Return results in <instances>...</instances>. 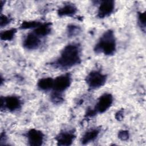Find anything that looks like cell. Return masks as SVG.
Segmentation results:
<instances>
[{"mask_svg":"<svg viewBox=\"0 0 146 146\" xmlns=\"http://www.w3.org/2000/svg\"><path fill=\"white\" fill-rule=\"evenodd\" d=\"M22 105V100L15 95H9L1 98V110L15 112L19 110Z\"/></svg>","mask_w":146,"mask_h":146,"instance_id":"obj_5","label":"cell"},{"mask_svg":"<svg viewBox=\"0 0 146 146\" xmlns=\"http://www.w3.org/2000/svg\"><path fill=\"white\" fill-rule=\"evenodd\" d=\"M137 23L142 31L145 32L146 27V14L145 11H139L137 13Z\"/></svg>","mask_w":146,"mask_h":146,"instance_id":"obj_17","label":"cell"},{"mask_svg":"<svg viewBox=\"0 0 146 146\" xmlns=\"http://www.w3.org/2000/svg\"><path fill=\"white\" fill-rule=\"evenodd\" d=\"M116 40L113 30L109 29L103 33L94 47L96 54L106 56L113 55L116 51Z\"/></svg>","mask_w":146,"mask_h":146,"instance_id":"obj_2","label":"cell"},{"mask_svg":"<svg viewBox=\"0 0 146 146\" xmlns=\"http://www.w3.org/2000/svg\"><path fill=\"white\" fill-rule=\"evenodd\" d=\"M51 31V23L50 22L41 23L37 27L34 29L33 32L39 37L47 36Z\"/></svg>","mask_w":146,"mask_h":146,"instance_id":"obj_14","label":"cell"},{"mask_svg":"<svg viewBox=\"0 0 146 146\" xmlns=\"http://www.w3.org/2000/svg\"><path fill=\"white\" fill-rule=\"evenodd\" d=\"M72 83V76L70 73L60 75L54 79L52 90L62 93L67 90Z\"/></svg>","mask_w":146,"mask_h":146,"instance_id":"obj_6","label":"cell"},{"mask_svg":"<svg viewBox=\"0 0 146 146\" xmlns=\"http://www.w3.org/2000/svg\"><path fill=\"white\" fill-rule=\"evenodd\" d=\"M117 136L122 141H127L129 137V133L127 130H121L118 132Z\"/></svg>","mask_w":146,"mask_h":146,"instance_id":"obj_21","label":"cell"},{"mask_svg":"<svg viewBox=\"0 0 146 146\" xmlns=\"http://www.w3.org/2000/svg\"><path fill=\"white\" fill-rule=\"evenodd\" d=\"M50 100L54 104L59 105L64 102V98L62 93L53 91L50 95Z\"/></svg>","mask_w":146,"mask_h":146,"instance_id":"obj_18","label":"cell"},{"mask_svg":"<svg viewBox=\"0 0 146 146\" xmlns=\"http://www.w3.org/2000/svg\"><path fill=\"white\" fill-rule=\"evenodd\" d=\"M81 49L78 43H70L61 51L59 56L51 64L59 69L71 68L81 62Z\"/></svg>","mask_w":146,"mask_h":146,"instance_id":"obj_1","label":"cell"},{"mask_svg":"<svg viewBox=\"0 0 146 146\" xmlns=\"http://www.w3.org/2000/svg\"><path fill=\"white\" fill-rule=\"evenodd\" d=\"M75 137V133L72 129L63 131L56 135L55 140L58 145L68 146L72 144Z\"/></svg>","mask_w":146,"mask_h":146,"instance_id":"obj_9","label":"cell"},{"mask_svg":"<svg viewBox=\"0 0 146 146\" xmlns=\"http://www.w3.org/2000/svg\"><path fill=\"white\" fill-rule=\"evenodd\" d=\"M81 31V28L75 24H70L66 29L67 35L68 37H74L78 35Z\"/></svg>","mask_w":146,"mask_h":146,"instance_id":"obj_16","label":"cell"},{"mask_svg":"<svg viewBox=\"0 0 146 146\" xmlns=\"http://www.w3.org/2000/svg\"><path fill=\"white\" fill-rule=\"evenodd\" d=\"M26 137L30 145L40 146L43 144L44 135L41 131L35 128H31L27 132Z\"/></svg>","mask_w":146,"mask_h":146,"instance_id":"obj_7","label":"cell"},{"mask_svg":"<svg viewBox=\"0 0 146 146\" xmlns=\"http://www.w3.org/2000/svg\"><path fill=\"white\" fill-rule=\"evenodd\" d=\"M78 9L73 3H66L59 7L57 11V14L60 17H73L77 13Z\"/></svg>","mask_w":146,"mask_h":146,"instance_id":"obj_11","label":"cell"},{"mask_svg":"<svg viewBox=\"0 0 146 146\" xmlns=\"http://www.w3.org/2000/svg\"><path fill=\"white\" fill-rule=\"evenodd\" d=\"M42 22L35 21H23L22 22L20 29H35L39 25H40Z\"/></svg>","mask_w":146,"mask_h":146,"instance_id":"obj_19","label":"cell"},{"mask_svg":"<svg viewBox=\"0 0 146 146\" xmlns=\"http://www.w3.org/2000/svg\"><path fill=\"white\" fill-rule=\"evenodd\" d=\"M54 79L51 77L42 78L37 82V87L39 90L43 91H48L52 90Z\"/></svg>","mask_w":146,"mask_h":146,"instance_id":"obj_13","label":"cell"},{"mask_svg":"<svg viewBox=\"0 0 146 146\" xmlns=\"http://www.w3.org/2000/svg\"><path fill=\"white\" fill-rule=\"evenodd\" d=\"M17 32V30L15 28H11L2 31L0 34L1 39L4 41H11L14 39Z\"/></svg>","mask_w":146,"mask_h":146,"instance_id":"obj_15","label":"cell"},{"mask_svg":"<svg viewBox=\"0 0 146 146\" xmlns=\"http://www.w3.org/2000/svg\"><path fill=\"white\" fill-rule=\"evenodd\" d=\"M40 38L34 32L30 33L25 37L23 40V47L28 50H36L40 45Z\"/></svg>","mask_w":146,"mask_h":146,"instance_id":"obj_10","label":"cell"},{"mask_svg":"<svg viewBox=\"0 0 146 146\" xmlns=\"http://www.w3.org/2000/svg\"><path fill=\"white\" fill-rule=\"evenodd\" d=\"M7 140V136L5 132H2L0 137V144L2 145L3 143H5Z\"/></svg>","mask_w":146,"mask_h":146,"instance_id":"obj_22","label":"cell"},{"mask_svg":"<svg viewBox=\"0 0 146 146\" xmlns=\"http://www.w3.org/2000/svg\"><path fill=\"white\" fill-rule=\"evenodd\" d=\"M115 117L118 120H121L123 118V111L122 110L119 111L115 115Z\"/></svg>","mask_w":146,"mask_h":146,"instance_id":"obj_23","label":"cell"},{"mask_svg":"<svg viewBox=\"0 0 146 146\" xmlns=\"http://www.w3.org/2000/svg\"><path fill=\"white\" fill-rule=\"evenodd\" d=\"M107 80L106 74L100 70H92L86 77V82L91 90H97L103 86Z\"/></svg>","mask_w":146,"mask_h":146,"instance_id":"obj_3","label":"cell"},{"mask_svg":"<svg viewBox=\"0 0 146 146\" xmlns=\"http://www.w3.org/2000/svg\"><path fill=\"white\" fill-rule=\"evenodd\" d=\"M12 19L6 15L1 14L0 17V26L1 28L6 26L11 22Z\"/></svg>","mask_w":146,"mask_h":146,"instance_id":"obj_20","label":"cell"},{"mask_svg":"<svg viewBox=\"0 0 146 146\" xmlns=\"http://www.w3.org/2000/svg\"><path fill=\"white\" fill-rule=\"evenodd\" d=\"M100 129L99 128H93L87 131L80 139L81 144L85 145L94 141L100 134Z\"/></svg>","mask_w":146,"mask_h":146,"instance_id":"obj_12","label":"cell"},{"mask_svg":"<svg viewBox=\"0 0 146 146\" xmlns=\"http://www.w3.org/2000/svg\"><path fill=\"white\" fill-rule=\"evenodd\" d=\"M115 7L114 1L106 0L100 2L98 9L97 17L100 19L109 17L114 11Z\"/></svg>","mask_w":146,"mask_h":146,"instance_id":"obj_8","label":"cell"},{"mask_svg":"<svg viewBox=\"0 0 146 146\" xmlns=\"http://www.w3.org/2000/svg\"><path fill=\"white\" fill-rule=\"evenodd\" d=\"M113 98L110 93H104L98 98L94 108L91 109L94 116L98 113H103L106 112L112 106Z\"/></svg>","mask_w":146,"mask_h":146,"instance_id":"obj_4","label":"cell"}]
</instances>
